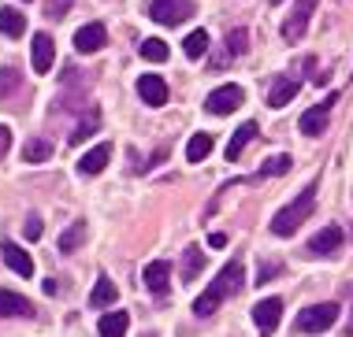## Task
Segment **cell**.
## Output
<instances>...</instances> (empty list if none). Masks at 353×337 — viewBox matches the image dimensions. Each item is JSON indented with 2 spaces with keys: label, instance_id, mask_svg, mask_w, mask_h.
I'll use <instances>...</instances> for the list:
<instances>
[{
  "label": "cell",
  "instance_id": "8",
  "mask_svg": "<svg viewBox=\"0 0 353 337\" xmlns=\"http://www.w3.org/2000/svg\"><path fill=\"white\" fill-rule=\"evenodd\" d=\"M279 319H283V301H279V296H268V301H261L253 307V323H256V330H261V337L275 334Z\"/></svg>",
  "mask_w": 353,
  "mask_h": 337
},
{
  "label": "cell",
  "instance_id": "20",
  "mask_svg": "<svg viewBox=\"0 0 353 337\" xmlns=\"http://www.w3.org/2000/svg\"><path fill=\"white\" fill-rule=\"evenodd\" d=\"M0 34L23 37V34H26V15L15 12V8H0Z\"/></svg>",
  "mask_w": 353,
  "mask_h": 337
},
{
  "label": "cell",
  "instance_id": "31",
  "mask_svg": "<svg viewBox=\"0 0 353 337\" xmlns=\"http://www.w3.org/2000/svg\"><path fill=\"white\" fill-rule=\"evenodd\" d=\"M250 48V34L245 30H231L227 34V56H242Z\"/></svg>",
  "mask_w": 353,
  "mask_h": 337
},
{
  "label": "cell",
  "instance_id": "19",
  "mask_svg": "<svg viewBox=\"0 0 353 337\" xmlns=\"http://www.w3.org/2000/svg\"><path fill=\"white\" fill-rule=\"evenodd\" d=\"M127 312H112V315H101V323H97V334L101 337H127Z\"/></svg>",
  "mask_w": 353,
  "mask_h": 337
},
{
  "label": "cell",
  "instance_id": "37",
  "mask_svg": "<svg viewBox=\"0 0 353 337\" xmlns=\"http://www.w3.org/2000/svg\"><path fill=\"white\" fill-rule=\"evenodd\" d=\"M208 245H212V248H223L227 237H223V234H212V237H208Z\"/></svg>",
  "mask_w": 353,
  "mask_h": 337
},
{
  "label": "cell",
  "instance_id": "32",
  "mask_svg": "<svg viewBox=\"0 0 353 337\" xmlns=\"http://www.w3.org/2000/svg\"><path fill=\"white\" fill-rule=\"evenodd\" d=\"M71 4H74V0H45V15H49V19H63L71 12Z\"/></svg>",
  "mask_w": 353,
  "mask_h": 337
},
{
  "label": "cell",
  "instance_id": "27",
  "mask_svg": "<svg viewBox=\"0 0 353 337\" xmlns=\"http://www.w3.org/2000/svg\"><path fill=\"white\" fill-rule=\"evenodd\" d=\"M201 267H205L201 248H186V256H183V282H194V278L201 274Z\"/></svg>",
  "mask_w": 353,
  "mask_h": 337
},
{
  "label": "cell",
  "instance_id": "4",
  "mask_svg": "<svg viewBox=\"0 0 353 337\" xmlns=\"http://www.w3.org/2000/svg\"><path fill=\"white\" fill-rule=\"evenodd\" d=\"M194 15V0H149V19L160 26H179Z\"/></svg>",
  "mask_w": 353,
  "mask_h": 337
},
{
  "label": "cell",
  "instance_id": "9",
  "mask_svg": "<svg viewBox=\"0 0 353 337\" xmlns=\"http://www.w3.org/2000/svg\"><path fill=\"white\" fill-rule=\"evenodd\" d=\"M339 248H342V230H339V226H323L320 234L309 237L305 252H309V256H335Z\"/></svg>",
  "mask_w": 353,
  "mask_h": 337
},
{
  "label": "cell",
  "instance_id": "10",
  "mask_svg": "<svg viewBox=\"0 0 353 337\" xmlns=\"http://www.w3.org/2000/svg\"><path fill=\"white\" fill-rule=\"evenodd\" d=\"M138 96L149 104V108H160V104H168V82L160 78V74H141L138 78Z\"/></svg>",
  "mask_w": 353,
  "mask_h": 337
},
{
  "label": "cell",
  "instance_id": "35",
  "mask_svg": "<svg viewBox=\"0 0 353 337\" xmlns=\"http://www.w3.org/2000/svg\"><path fill=\"white\" fill-rule=\"evenodd\" d=\"M41 230H45V226H41V219L34 215L30 223H26V237H30V241H37V237H41Z\"/></svg>",
  "mask_w": 353,
  "mask_h": 337
},
{
  "label": "cell",
  "instance_id": "15",
  "mask_svg": "<svg viewBox=\"0 0 353 337\" xmlns=\"http://www.w3.org/2000/svg\"><path fill=\"white\" fill-rule=\"evenodd\" d=\"M56 60V45L49 34H34V71L37 74H49Z\"/></svg>",
  "mask_w": 353,
  "mask_h": 337
},
{
  "label": "cell",
  "instance_id": "30",
  "mask_svg": "<svg viewBox=\"0 0 353 337\" xmlns=\"http://www.w3.org/2000/svg\"><path fill=\"white\" fill-rule=\"evenodd\" d=\"M286 171H290V156H272L261 171H256V178H275V175H286Z\"/></svg>",
  "mask_w": 353,
  "mask_h": 337
},
{
  "label": "cell",
  "instance_id": "5",
  "mask_svg": "<svg viewBox=\"0 0 353 337\" xmlns=\"http://www.w3.org/2000/svg\"><path fill=\"white\" fill-rule=\"evenodd\" d=\"M316 4H320V0H294L290 19L283 23V37H286V41H301V37H305V30H309V19H312V12H316Z\"/></svg>",
  "mask_w": 353,
  "mask_h": 337
},
{
  "label": "cell",
  "instance_id": "12",
  "mask_svg": "<svg viewBox=\"0 0 353 337\" xmlns=\"http://www.w3.org/2000/svg\"><path fill=\"white\" fill-rule=\"evenodd\" d=\"M298 89H301V82L298 78H290V74H283V78H275L272 82V93H268V108H286V104L298 96Z\"/></svg>",
  "mask_w": 353,
  "mask_h": 337
},
{
  "label": "cell",
  "instance_id": "28",
  "mask_svg": "<svg viewBox=\"0 0 353 337\" xmlns=\"http://www.w3.org/2000/svg\"><path fill=\"white\" fill-rule=\"evenodd\" d=\"M82 241H85V223H82V219H79V223H74V226L68 230V234L60 237V252H63V256H71L74 248L82 245Z\"/></svg>",
  "mask_w": 353,
  "mask_h": 337
},
{
  "label": "cell",
  "instance_id": "29",
  "mask_svg": "<svg viewBox=\"0 0 353 337\" xmlns=\"http://www.w3.org/2000/svg\"><path fill=\"white\" fill-rule=\"evenodd\" d=\"M19 82H23V74H19L15 67H0V104L19 89Z\"/></svg>",
  "mask_w": 353,
  "mask_h": 337
},
{
  "label": "cell",
  "instance_id": "14",
  "mask_svg": "<svg viewBox=\"0 0 353 337\" xmlns=\"http://www.w3.org/2000/svg\"><path fill=\"white\" fill-rule=\"evenodd\" d=\"M0 315H4V319H19V315H23V319H30L34 307H30L26 296L12 293V289H0Z\"/></svg>",
  "mask_w": 353,
  "mask_h": 337
},
{
  "label": "cell",
  "instance_id": "33",
  "mask_svg": "<svg viewBox=\"0 0 353 337\" xmlns=\"http://www.w3.org/2000/svg\"><path fill=\"white\" fill-rule=\"evenodd\" d=\"M279 271H283L279 263H261V267H256V278H253V282H256V285H264V282H272V278L279 274Z\"/></svg>",
  "mask_w": 353,
  "mask_h": 337
},
{
  "label": "cell",
  "instance_id": "34",
  "mask_svg": "<svg viewBox=\"0 0 353 337\" xmlns=\"http://www.w3.org/2000/svg\"><path fill=\"white\" fill-rule=\"evenodd\" d=\"M8 149H12V130H8V127H0V160L8 156Z\"/></svg>",
  "mask_w": 353,
  "mask_h": 337
},
{
  "label": "cell",
  "instance_id": "25",
  "mask_svg": "<svg viewBox=\"0 0 353 337\" xmlns=\"http://www.w3.org/2000/svg\"><path fill=\"white\" fill-rule=\"evenodd\" d=\"M138 52H141V60H149V63L168 60V45L160 41V37H141V41H138Z\"/></svg>",
  "mask_w": 353,
  "mask_h": 337
},
{
  "label": "cell",
  "instance_id": "13",
  "mask_svg": "<svg viewBox=\"0 0 353 337\" xmlns=\"http://www.w3.org/2000/svg\"><path fill=\"white\" fill-rule=\"evenodd\" d=\"M0 252H4V263L12 267L15 274H23V278L34 274V259H30V252H26V248H19L15 241H4V245H0Z\"/></svg>",
  "mask_w": 353,
  "mask_h": 337
},
{
  "label": "cell",
  "instance_id": "16",
  "mask_svg": "<svg viewBox=\"0 0 353 337\" xmlns=\"http://www.w3.org/2000/svg\"><path fill=\"white\" fill-rule=\"evenodd\" d=\"M145 285H149V293H157V296H164L168 293V285H171V267L164 263V259H152V263L145 267Z\"/></svg>",
  "mask_w": 353,
  "mask_h": 337
},
{
  "label": "cell",
  "instance_id": "18",
  "mask_svg": "<svg viewBox=\"0 0 353 337\" xmlns=\"http://www.w3.org/2000/svg\"><path fill=\"white\" fill-rule=\"evenodd\" d=\"M256 133H261V130H256V122H242V127L234 130V138L227 141V160H238V156H242L245 144H250Z\"/></svg>",
  "mask_w": 353,
  "mask_h": 337
},
{
  "label": "cell",
  "instance_id": "23",
  "mask_svg": "<svg viewBox=\"0 0 353 337\" xmlns=\"http://www.w3.org/2000/svg\"><path fill=\"white\" fill-rule=\"evenodd\" d=\"M97 127H101V111H97V108H90V111H85V119L79 122V127H74L71 144H82L85 138H93V133H97Z\"/></svg>",
  "mask_w": 353,
  "mask_h": 337
},
{
  "label": "cell",
  "instance_id": "40",
  "mask_svg": "<svg viewBox=\"0 0 353 337\" xmlns=\"http://www.w3.org/2000/svg\"><path fill=\"white\" fill-rule=\"evenodd\" d=\"M350 234H353V230H350Z\"/></svg>",
  "mask_w": 353,
  "mask_h": 337
},
{
  "label": "cell",
  "instance_id": "36",
  "mask_svg": "<svg viewBox=\"0 0 353 337\" xmlns=\"http://www.w3.org/2000/svg\"><path fill=\"white\" fill-rule=\"evenodd\" d=\"M305 63H309V74H312V82H316V85L327 82V71H316V60H305Z\"/></svg>",
  "mask_w": 353,
  "mask_h": 337
},
{
  "label": "cell",
  "instance_id": "26",
  "mask_svg": "<svg viewBox=\"0 0 353 337\" xmlns=\"http://www.w3.org/2000/svg\"><path fill=\"white\" fill-rule=\"evenodd\" d=\"M183 52L190 56V60H201V56L208 52V34H205V30H194V34H186V41H183Z\"/></svg>",
  "mask_w": 353,
  "mask_h": 337
},
{
  "label": "cell",
  "instance_id": "3",
  "mask_svg": "<svg viewBox=\"0 0 353 337\" xmlns=\"http://www.w3.org/2000/svg\"><path fill=\"white\" fill-rule=\"evenodd\" d=\"M335 319H339V304H312V307H301L294 326L301 334H323L335 326Z\"/></svg>",
  "mask_w": 353,
  "mask_h": 337
},
{
  "label": "cell",
  "instance_id": "1",
  "mask_svg": "<svg viewBox=\"0 0 353 337\" xmlns=\"http://www.w3.org/2000/svg\"><path fill=\"white\" fill-rule=\"evenodd\" d=\"M242 278H245L242 263H238V259H231V263H227L223 271H219V278H212V282H208V289H205V293L194 301V315L208 319V315H212L216 307L227 301V296H234L238 289H242Z\"/></svg>",
  "mask_w": 353,
  "mask_h": 337
},
{
  "label": "cell",
  "instance_id": "22",
  "mask_svg": "<svg viewBox=\"0 0 353 337\" xmlns=\"http://www.w3.org/2000/svg\"><path fill=\"white\" fill-rule=\"evenodd\" d=\"M208 152H212V133H194V138L186 141V160L190 163L208 160Z\"/></svg>",
  "mask_w": 353,
  "mask_h": 337
},
{
  "label": "cell",
  "instance_id": "38",
  "mask_svg": "<svg viewBox=\"0 0 353 337\" xmlns=\"http://www.w3.org/2000/svg\"><path fill=\"white\" fill-rule=\"evenodd\" d=\"M272 4H279V0H272Z\"/></svg>",
  "mask_w": 353,
  "mask_h": 337
},
{
  "label": "cell",
  "instance_id": "6",
  "mask_svg": "<svg viewBox=\"0 0 353 337\" xmlns=\"http://www.w3.org/2000/svg\"><path fill=\"white\" fill-rule=\"evenodd\" d=\"M242 85H219V89L208 93V100H205V111L208 115H231L238 104H242Z\"/></svg>",
  "mask_w": 353,
  "mask_h": 337
},
{
  "label": "cell",
  "instance_id": "2",
  "mask_svg": "<svg viewBox=\"0 0 353 337\" xmlns=\"http://www.w3.org/2000/svg\"><path fill=\"white\" fill-rule=\"evenodd\" d=\"M312 204H316V182H309V186H305L298 197L290 200V204H286L279 215L272 219V234H279V237H290L294 230H298L305 219L312 215Z\"/></svg>",
  "mask_w": 353,
  "mask_h": 337
},
{
  "label": "cell",
  "instance_id": "39",
  "mask_svg": "<svg viewBox=\"0 0 353 337\" xmlns=\"http://www.w3.org/2000/svg\"><path fill=\"white\" fill-rule=\"evenodd\" d=\"M23 4H26V0H23Z\"/></svg>",
  "mask_w": 353,
  "mask_h": 337
},
{
  "label": "cell",
  "instance_id": "24",
  "mask_svg": "<svg viewBox=\"0 0 353 337\" xmlns=\"http://www.w3.org/2000/svg\"><path fill=\"white\" fill-rule=\"evenodd\" d=\"M23 160H26V163H45V160H52V144L41 141V138H30V141L23 144Z\"/></svg>",
  "mask_w": 353,
  "mask_h": 337
},
{
  "label": "cell",
  "instance_id": "7",
  "mask_svg": "<svg viewBox=\"0 0 353 337\" xmlns=\"http://www.w3.org/2000/svg\"><path fill=\"white\" fill-rule=\"evenodd\" d=\"M335 100H339V93H331V96H323L316 108H309L301 115V133L305 138H316L320 130H327V115H331V108H335Z\"/></svg>",
  "mask_w": 353,
  "mask_h": 337
},
{
  "label": "cell",
  "instance_id": "11",
  "mask_svg": "<svg viewBox=\"0 0 353 337\" xmlns=\"http://www.w3.org/2000/svg\"><path fill=\"white\" fill-rule=\"evenodd\" d=\"M104 41H108V34H104V26L101 23H90V26H82L79 34H74V52H82V56H90V52H101Z\"/></svg>",
  "mask_w": 353,
  "mask_h": 337
},
{
  "label": "cell",
  "instance_id": "21",
  "mask_svg": "<svg viewBox=\"0 0 353 337\" xmlns=\"http://www.w3.org/2000/svg\"><path fill=\"white\" fill-rule=\"evenodd\" d=\"M116 296H119V289L112 285V278H97V285L90 293V307H108V304H116Z\"/></svg>",
  "mask_w": 353,
  "mask_h": 337
},
{
  "label": "cell",
  "instance_id": "17",
  "mask_svg": "<svg viewBox=\"0 0 353 337\" xmlns=\"http://www.w3.org/2000/svg\"><path fill=\"white\" fill-rule=\"evenodd\" d=\"M108 156H112V144H97V149H90L79 160V171L82 175H101V171L108 167Z\"/></svg>",
  "mask_w": 353,
  "mask_h": 337
}]
</instances>
